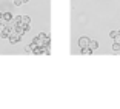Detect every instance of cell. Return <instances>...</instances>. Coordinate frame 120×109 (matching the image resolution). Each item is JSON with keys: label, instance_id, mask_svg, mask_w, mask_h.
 Returning <instances> with one entry per match:
<instances>
[{"label": "cell", "instance_id": "6da1fadb", "mask_svg": "<svg viewBox=\"0 0 120 109\" xmlns=\"http://www.w3.org/2000/svg\"><path fill=\"white\" fill-rule=\"evenodd\" d=\"M8 40H9L11 45H17V43L22 40V37H20V35H19L15 31H11V34H9V37H8Z\"/></svg>", "mask_w": 120, "mask_h": 109}, {"label": "cell", "instance_id": "7a4b0ae2", "mask_svg": "<svg viewBox=\"0 0 120 109\" xmlns=\"http://www.w3.org/2000/svg\"><path fill=\"white\" fill-rule=\"evenodd\" d=\"M9 34H11V29L9 28H2L0 29V39H6L8 40V37H9Z\"/></svg>", "mask_w": 120, "mask_h": 109}, {"label": "cell", "instance_id": "3957f363", "mask_svg": "<svg viewBox=\"0 0 120 109\" xmlns=\"http://www.w3.org/2000/svg\"><path fill=\"white\" fill-rule=\"evenodd\" d=\"M89 42H91V40H89L88 37H80V39H79V46H80V48H86V46H89Z\"/></svg>", "mask_w": 120, "mask_h": 109}, {"label": "cell", "instance_id": "277c9868", "mask_svg": "<svg viewBox=\"0 0 120 109\" xmlns=\"http://www.w3.org/2000/svg\"><path fill=\"white\" fill-rule=\"evenodd\" d=\"M32 54H34V55H42L43 54V48L42 46H34V48H32Z\"/></svg>", "mask_w": 120, "mask_h": 109}, {"label": "cell", "instance_id": "5b68a950", "mask_svg": "<svg viewBox=\"0 0 120 109\" xmlns=\"http://www.w3.org/2000/svg\"><path fill=\"white\" fill-rule=\"evenodd\" d=\"M80 52L83 54V55H91V54L94 52V51H92L91 48H89V46H86V48H80Z\"/></svg>", "mask_w": 120, "mask_h": 109}, {"label": "cell", "instance_id": "8992f818", "mask_svg": "<svg viewBox=\"0 0 120 109\" xmlns=\"http://www.w3.org/2000/svg\"><path fill=\"white\" fill-rule=\"evenodd\" d=\"M89 48H91L92 51H97L99 49V42H97V40H91V42H89Z\"/></svg>", "mask_w": 120, "mask_h": 109}, {"label": "cell", "instance_id": "52a82bcc", "mask_svg": "<svg viewBox=\"0 0 120 109\" xmlns=\"http://www.w3.org/2000/svg\"><path fill=\"white\" fill-rule=\"evenodd\" d=\"M12 22H14V25H15V26L22 25V15H15V17L12 18Z\"/></svg>", "mask_w": 120, "mask_h": 109}, {"label": "cell", "instance_id": "ba28073f", "mask_svg": "<svg viewBox=\"0 0 120 109\" xmlns=\"http://www.w3.org/2000/svg\"><path fill=\"white\" fill-rule=\"evenodd\" d=\"M12 14H11V12H3V20H6V22H11L12 20Z\"/></svg>", "mask_w": 120, "mask_h": 109}, {"label": "cell", "instance_id": "9c48e42d", "mask_svg": "<svg viewBox=\"0 0 120 109\" xmlns=\"http://www.w3.org/2000/svg\"><path fill=\"white\" fill-rule=\"evenodd\" d=\"M22 23L29 25V23H31V17H29V15H22Z\"/></svg>", "mask_w": 120, "mask_h": 109}, {"label": "cell", "instance_id": "30bf717a", "mask_svg": "<svg viewBox=\"0 0 120 109\" xmlns=\"http://www.w3.org/2000/svg\"><path fill=\"white\" fill-rule=\"evenodd\" d=\"M112 51L119 52V51H120V43H116V42H114V45H112Z\"/></svg>", "mask_w": 120, "mask_h": 109}, {"label": "cell", "instance_id": "8fae6325", "mask_svg": "<svg viewBox=\"0 0 120 109\" xmlns=\"http://www.w3.org/2000/svg\"><path fill=\"white\" fill-rule=\"evenodd\" d=\"M43 54H45V55H49V54H51L49 46H43Z\"/></svg>", "mask_w": 120, "mask_h": 109}, {"label": "cell", "instance_id": "7c38bea8", "mask_svg": "<svg viewBox=\"0 0 120 109\" xmlns=\"http://www.w3.org/2000/svg\"><path fill=\"white\" fill-rule=\"evenodd\" d=\"M12 2H14L15 6H22V5H23V2H22V0H12Z\"/></svg>", "mask_w": 120, "mask_h": 109}, {"label": "cell", "instance_id": "4fadbf2b", "mask_svg": "<svg viewBox=\"0 0 120 109\" xmlns=\"http://www.w3.org/2000/svg\"><path fill=\"white\" fill-rule=\"evenodd\" d=\"M117 34H119V31H111V32H109V37H111V39H114Z\"/></svg>", "mask_w": 120, "mask_h": 109}, {"label": "cell", "instance_id": "5bb4252c", "mask_svg": "<svg viewBox=\"0 0 120 109\" xmlns=\"http://www.w3.org/2000/svg\"><path fill=\"white\" fill-rule=\"evenodd\" d=\"M112 40H114V42H116V43H120V34H117L116 37H114V39H112Z\"/></svg>", "mask_w": 120, "mask_h": 109}, {"label": "cell", "instance_id": "9a60e30c", "mask_svg": "<svg viewBox=\"0 0 120 109\" xmlns=\"http://www.w3.org/2000/svg\"><path fill=\"white\" fill-rule=\"evenodd\" d=\"M25 51H26L28 54H29V52H32V48H31V45H28V46H26V49H25Z\"/></svg>", "mask_w": 120, "mask_h": 109}, {"label": "cell", "instance_id": "2e32d148", "mask_svg": "<svg viewBox=\"0 0 120 109\" xmlns=\"http://www.w3.org/2000/svg\"><path fill=\"white\" fill-rule=\"evenodd\" d=\"M22 2H23V3H28V2H29V0H22Z\"/></svg>", "mask_w": 120, "mask_h": 109}, {"label": "cell", "instance_id": "e0dca14e", "mask_svg": "<svg viewBox=\"0 0 120 109\" xmlns=\"http://www.w3.org/2000/svg\"><path fill=\"white\" fill-rule=\"evenodd\" d=\"M119 34H120V31H119Z\"/></svg>", "mask_w": 120, "mask_h": 109}]
</instances>
